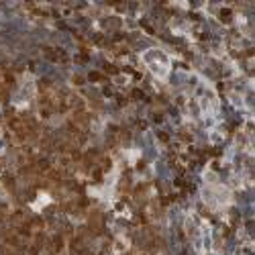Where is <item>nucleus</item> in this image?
I'll return each mask as SVG.
<instances>
[{
  "instance_id": "f03ea898",
  "label": "nucleus",
  "mask_w": 255,
  "mask_h": 255,
  "mask_svg": "<svg viewBox=\"0 0 255 255\" xmlns=\"http://www.w3.org/2000/svg\"><path fill=\"white\" fill-rule=\"evenodd\" d=\"M33 96H35V82L29 76V78H25V82H20V86L14 94V104L16 106H27Z\"/></svg>"
},
{
  "instance_id": "7ed1b4c3",
  "label": "nucleus",
  "mask_w": 255,
  "mask_h": 255,
  "mask_svg": "<svg viewBox=\"0 0 255 255\" xmlns=\"http://www.w3.org/2000/svg\"><path fill=\"white\" fill-rule=\"evenodd\" d=\"M2 147H4V137H2V133H0V151H2Z\"/></svg>"
},
{
  "instance_id": "f257e3e1",
  "label": "nucleus",
  "mask_w": 255,
  "mask_h": 255,
  "mask_svg": "<svg viewBox=\"0 0 255 255\" xmlns=\"http://www.w3.org/2000/svg\"><path fill=\"white\" fill-rule=\"evenodd\" d=\"M141 59L145 61V66L151 70V74L159 80H165L169 76V70H172V59L169 55L161 49H147L143 51Z\"/></svg>"
}]
</instances>
